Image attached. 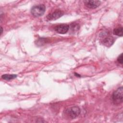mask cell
Instances as JSON below:
<instances>
[{
  "instance_id": "4",
  "label": "cell",
  "mask_w": 123,
  "mask_h": 123,
  "mask_svg": "<svg viewBox=\"0 0 123 123\" xmlns=\"http://www.w3.org/2000/svg\"><path fill=\"white\" fill-rule=\"evenodd\" d=\"M64 14L63 12L60 10H56L53 12L51 13H49L47 16V18L50 21H53L57 20V19L60 18Z\"/></svg>"
},
{
  "instance_id": "2",
  "label": "cell",
  "mask_w": 123,
  "mask_h": 123,
  "mask_svg": "<svg viewBox=\"0 0 123 123\" xmlns=\"http://www.w3.org/2000/svg\"><path fill=\"white\" fill-rule=\"evenodd\" d=\"M46 8L43 4H39L33 6L31 10V13L35 17H40L43 15Z\"/></svg>"
},
{
  "instance_id": "3",
  "label": "cell",
  "mask_w": 123,
  "mask_h": 123,
  "mask_svg": "<svg viewBox=\"0 0 123 123\" xmlns=\"http://www.w3.org/2000/svg\"><path fill=\"white\" fill-rule=\"evenodd\" d=\"M80 109L78 106H73L67 109L66 113L71 119H74L80 114Z\"/></svg>"
},
{
  "instance_id": "7",
  "label": "cell",
  "mask_w": 123,
  "mask_h": 123,
  "mask_svg": "<svg viewBox=\"0 0 123 123\" xmlns=\"http://www.w3.org/2000/svg\"><path fill=\"white\" fill-rule=\"evenodd\" d=\"M84 3L89 9H95L100 5V1L99 0H85Z\"/></svg>"
},
{
  "instance_id": "10",
  "label": "cell",
  "mask_w": 123,
  "mask_h": 123,
  "mask_svg": "<svg viewBox=\"0 0 123 123\" xmlns=\"http://www.w3.org/2000/svg\"><path fill=\"white\" fill-rule=\"evenodd\" d=\"M117 61L121 63V64H123V54H121L120 55H119V56L117 58Z\"/></svg>"
},
{
  "instance_id": "11",
  "label": "cell",
  "mask_w": 123,
  "mask_h": 123,
  "mask_svg": "<svg viewBox=\"0 0 123 123\" xmlns=\"http://www.w3.org/2000/svg\"><path fill=\"white\" fill-rule=\"evenodd\" d=\"M0 28H1V30H0V32H1V34H2V31H3V29H2V27H0Z\"/></svg>"
},
{
  "instance_id": "9",
  "label": "cell",
  "mask_w": 123,
  "mask_h": 123,
  "mask_svg": "<svg viewBox=\"0 0 123 123\" xmlns=\"http://www.w3.org/2000/svg\"><path fill=\"white\" fill-rule=\"evenodd\" d=\"M17 77L16 74H5L1 76V78L3 79L9 80L15 78Z\"/></svg>"
},
{
  "instance_id": "1",
  "label": "cell",
  "mask_w": 123,
  "mask_h": 123,
  "mask_svg": "<svg viewBox=\"0 0 123 123\" xmlns=\"http://www.w3.org/2000/svg\"><path fill=\"white\" fill-rule=\"evenodd\" d=\"M112 99L113 103L115 104H119L123 102V88L122 86L119 87L113 92L112 95Z\"/></svg>"
},
{
  "instance_id": "8",
  "label": "cell",
  "mask_w": 123,
  "mask_h": 123,
  "mask_svg": "<svg viewBox=\"0 0 123 123\" xmlns=\"http://www.w3.org/2000/svg\"><path fill=\"white\" fill-rule=\"evenodd\" d=\"M113 33L116 36L122 37L123 36V27L121 26L115 28L113 31Z\"/></svg>"
},
{
  "instance_id": "5",
  "label": "cell",
  "mask_w": 123,
  "mask_h": 123,
  "mask_svg": "<svg viewBox=\"0 0 123 123\" xmlns=\"http://www.w3.org/2000/svg\"><path fill=\"white\" fill-rule=\"evenodd\" d=\"M114 41V39L113 37L108 34H105L103 35L102 38V43L104 45L107 47H110L113 44Z\"/></svg>"
},
{
  "instance_id": "6",
  "label": "cell",
  "mask_w": 123,
  "mask_h": 123,
  "mask_svg": "<svg viewBox=\"0 0 123 123\" xmlns=\"http://www.w3.org/2000/svg\"><path fill=\"white\" fill-rule=\"evenodd\" d=\"M69 28V26L67 24H60L55 26V30L58 33L64 34L66 33Z\"/></svg>"
}]
</instances>
